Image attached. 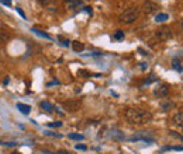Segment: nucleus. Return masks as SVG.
<instances>
[{
	"label": "nucleus",
	"instance_id": "obj_26",
	"mask_svg": "<svg viewBox=\"0 0 183 154\" xmlns=\"http://www.w3.org/2000/svg\"><path fill=\"white\" fill-rule=\"evenodd\" d=\"M171 150H176V151H183V146H175V147H171Z\"/></svg>",
	"mask_w": 183,
	"mask_h": 154
},
{
	"label": "nucleus",
	"instance_id": "obj_23",
	"mask_svg": "<svg viewBox=\"0 0 183 154\" xmlns=\"http://www.w3.org/2000/svg\"><path fill=\"white\" fill-rule=\"evenodd\" d=\"M156 80H158V79H156V77L154 76V74H151V76H149V79L147 80V84H151L152 81H156Z\"/></svg>",
	"mask_w": 183,
	"mask_h": 154
},
{
	"label": "nucleus",
	"instance_id": "obj_17",
	"mask_svg": "<svg viewBox=\"0 0 183 154\" xmlns=\"http://www.w3.org/2000/svg\"><path fill=\"white\" fill-rule=\"evenodd\" d=\"M80 4H82V0H69V2H68V6H69L70 8L78 7V6H80Z\"/></svg>",
	"mask_w": 183,
	"mask_h": 154
},
{
	"label": "nucleus",
	"instance_id": "obj_22",
	"mask_svg": "<svg viewBox=\"0 0 183 154\" xmlns=\"http://www.w3.org/2000/svg\"><path fill=\"white\" fill-rule=\"evenodd\" d=\"M49 127H61L62 126V122H52V123H48Z\"/></svg>",
	"mask_w": 183,
	"mask_h": 154
},
{
	"label": "nucleus",
	"instance_id": "obj_7",
	"mask_svg": "<svg viewBox=\"0 0 183 154\" xmlns=\"http://www.w3.org/2000/svg\"><path fill=\"white\" fill-rule=\"evenodd\" d=\"M144 10L148 14H151V13H155L156 10H158V6H156L155 3H152V2H145L144 3Z\"/></svg>",
	"mask_w": 183,
	"mask_h": 154
},
{
	"label": "nucleus",
	"instance_id": "obj_28",
	"mask_svg": "<svg viewBox=\"0 0 183 154\" xmlns=\"http://www.w3.org/2000/svg\"><path fill=\"white\" fill-rule=\"evenodd\" d=\"M39 3L42 4V6H48L51 3V0H39Z\"/></svg>",
	"mask_w": 183,
	"mask_h": 154
},
{
	"label": "nucleus",
	"instance_id": "obj_25",
	"mask_svg": "<svg viewBox=\"0 0 183 154\" xmlns=\"http://www.w3.org/2000/svg\"><path fill=\"white\" fill-rule=\"evenodd\" d=\"M86 149H87V147L85 146V144H76V150H86Z\"/></svg>",
	"mask_w": 183,
	"mask_h": 154
},
{
	"label": "nucleus",
	"instance_id": "obj_14",
	"mask_svg": "<svg viewBox=\"0 0 183 154\" xmlns=\"http://www.w3.org/2000/svg\"><path fill=\"white\" fill-rule=\"evenodd\" d=\"M39 105H41V108H42L44 111H47V112H52V111H54V105L51 104V102H48V101H42Z\"/></svg>",
	"mask_w": 183,
	"mask_h": 154
},
{
	"label": "nucleus",
	"instance_id": "obj_11",
	"mask_svg": "<svg viewBox=\"0 0 183 154\" xmlns=\"http://www.w3.org/2000/svg\"><path fill=\"white\" fill-rule=\"evenodd\" d=\"M166 20H169V15H168L166 13H158V14L155 15V21H156V23H165Z\"/></svg>",
	"mask_w": 183,
	"mask_h": 154
},
{
	"label": "nucleus",
	"instance_id": "obj_30",
	"mask_svg": "<svg viewBox=\"0 0 183 154\" xmlns=\"http://www.w3.org/2000/svg\"><path fill=\"white\" fill-rule=\"evenodd\" d=\"M3 3L6 4V6H10V4H12V0H3Z\"/></svg>",
	"mask_w": 183,
	"mask_h": 154
},
{
	"label": "nucleus",
	"instance_id": "obj_19",
	"mask_svg": "<svg viewBox=\"0 0 183 154\" xmlns=\"http://www.w3.org/2000/svg\"><path fill=\"white\" fill-rule=\"evenodd\" d=\"M78 74L82 77H90V72H87V70H85V69H79Z\"/></svg>",
	"mask_w": 183,
	"mask_h": 154
},
{
	"label": "nucleus",
	"instance_id": "obj_16",
	"mask_svg": "<svg viewBox=\"0 0 183 154\" xmlns=\"http://www.w3.org/2000/svg\"><path fill=\"white\" fill-rule=\"evenodd\" d=\"M124 37H125L124 31L118 30V31H116V32H114V35H113V39H117V41H121V39H124Z\"/></svg>",
	"mask_w": 183,
	"mask_h": 154
},
{
	"label": "nucleus",
	"instance_id": "obj_33",
	"mask_svg": "<svg viewBox=\"0 0 183 154\" xmlns=\"http://www.w3.org/2000/svg\"><path fill=\"white\" fill-rule=\"evenodd\" d=\"M3 83H4V84H8V77H6V79H4Z\"/></svg>",
	"mask_w": 183,
	"mask_h": 154
},
{
	"label": "nucleus",
	"instance_id": "obj_35",
	"mask_svg": "<svg viewBox=\"0 0 183 154\" xmlns=\"http://www.w3.org/2000/svg\"><path fill=\"white\" fill-rule=\"evenodd\" d=\"M182 28H183V20H182Z\"/></svg>",
	"mask_w": 183,
	"mask_h": 154
},
{
	"label": "nucleus",
	"instance_id": "obj_10",
	"mask_svg": "<svg viewBox=\"0 0 183 154\" xmlns=\"http://www.w3.org/2000/svg\"><path fill=\"white\" fill-rule=\"evenodd\" d=\"M17 108L20 109V112H23L24 115H28V114H30V109H31V107H30V105L21 104V102H19V104H17Z\"/></svg>",
	"mask_w": 183,
	"mask_h": 154
},
{
	"label": "nucleus",
	"instance_id": "obj_5",
	"mask_svg": "<svg viewBox=\"0 0 183 154\" xmlns=\"http://www.w3.org/2000/svg\"><path fill=\"white\" fill-rule=\"evenodd\" d=\"M79 107H80V101H78V100H75V101H65V102H63V108H65L66 111H69V112L78 111Z\"/></svg>",
	"mask_w": 183,
	"mask_h": 154
},
{
	"label": "nucleus",
	"instance_id": "obj_21",
	"mask_svg": "<svg viewBox=\"0 0 183 154\" xmlns=\"http://www.w3.org/2000/svg\"><path fill=\"white\" fill-rule=\"evenodd\" d=\"M32 31H34V32H37V34H38V35H41V37H44V38L51 39V37H49V35H48V34H45V32H41V31H39V30H32Z\"/></svg>",
	"mask_w": 183,
	"mask_h": 154
},
{
	"label": "nucleus",
	"instance_id": "obj_15",
	"mask_svg": "<svg viewBox=\"0 0 183 154\" xmlns=\"http://www.w3.org/2000/svg\"><path fill=\"white\" fill-rule=\"evenodd\" d=\"M8 38H10V35H8V32H6V31H0V43H2V45H4V43H7Z\"/></svg>",
	"mask_w": 183,
	"mask_h": 154
},
{
	"label": "nucleus",
	"instance_id": "obj_4",
	"mask_svg": "<svg viewBox=\"0 0 183 154\" xmlns=\"http://www.w3.org/2000/svg\"><path fill=\"white\" fill-rule=\"evenodd\" d=\"M154 94H155L158 98H164V97H166L168 94H169V85L165 84V83H162V84L158 85V87L155 88Z\"/></svg>",
	"mask_w": 183,
	"mask_h": 154
},
{
	"label": "nucleus",
	"instance_id": "obj_24",
	"mask_svg": "<svg viewBox=\"0 0 183 154\" xmlns=\"http://www.w3.org/2000/svg\"><path fill=\"white\" fill-rule=\"evenodd\" d=\"M45 135H48V136H54V137H62V136L59 135V133H54V132H45Z\"/></svg>",
	"mask_w": 183,
	"mask_h": 154
},
{
	"label": "nucleus",
	"instance_id": "obj_12",
	"mask_svg": "<svg viewBox=\"0 0 183 154\" xmlns=\"http://www.w3.org/2000/svg\"><path fill=\"white\" fill-rule=\"evenodd\" d=\"M173 122L183 127V112H178V114L173 116Z\"/></svg>",
	"mask_w": 183,
	"mask_h": 154
},
{
	"label": "nucleus",
	"instance_id": "obj_29",
	"mask_svg": "<svg viewBox=\"0 0 183 154\" xmlns=\"http://www.w3.org/2000/svg\"><path fill=\"white\" fill-rule=\"evenodd\" d=\"M56 154H70V153L66 150H61V151H56Z\"/></svg>",
	"mask_w": 183,
	"mask_h": 154
},
{
	"label": "nucleus",
	"instance_id": "obj_32",
	"mask_svg": "<svg viewBox=\"0 0 183 154\" xmlns=\"http://www.w3.org/2000/svg\"><path fill=\"white\" fill-rule=\"evenodd\" d=\"M141 65V69H147V65H145V63H140Z\"/></svg>",
	"mask_w": 183,
	"mask_h": 154
},
{
	"label": "nucleus",
	"instance_id": "obj_13",
	"mask_svg": "<svg viewBox=\"0 0 183 154\" xmlns=\"http://www.w3.org/2000/svg\"><path fill=\"white\" fill-rule=\"evenodd\" d=\"M72 48H73L75 52H82V50L85 49V45H83L82 42H79V41H73V42H72Z\"/></svg>",
	"mask_w": 183,
	"mask_h": 154
},
{
	"label": "nucleus",
	"instance_id": "obj_31",
	"mask_svg": "<svg viewBox=\"0 0 183 154\" xmlns=\"http://www.w3.org/2000/svg\"><path fill=\"white\" fill-rule=\"evenodd\" d=\"M85 10L87 13H90V14H92V7H85Z\"/></svg>",
	"mask_w": 183,
	"mask_h": 154
},
{
	"label": "nucleus",
	"instance_id": "obj_9",
	"mask_svg": "<svg viewBox=\"0 0 183 154\" xmlns=\"http://www.w3.org/2000/svg\"><path fill=\"white\" fill-rule=\"evenodd\" d=\"M172 67H173V70H176L178 73H182L183 72L182 62H180L179 59H173V60H172Z\"/></svg>",
	"mask_w": 183,
	"mask_h": 154
},
{
	"label": "nucleus",
	"instance_id": "obj_18",
	"mask_svg": "<svg viewBox=\"0 0 183 154\" xmlns=\"http://www.w3.org/2000/svg\"><path fill=\"white\" fill-rule=\"evenodd\" d=\"M68 137L73 139V140H83V139H85V136L80 135V133H70V135H68Z\"/></svg>",
	"mask_w": 183,
	"mask_h": 154
},
{
	"label": "nucleus",
	"instance_id": "obj_34",
	"mask_svg": "<svg viewBox=\"0 0 183 154\" xmlns=\"http://www.w3.org/2000/svg\"><path fill=\"white\" fill-rule=\"evenodd\" d=\"M63 45L68 46V45H69V41H66V39H65V41H63Z\"/></svg>",
	"mask_w": 183,
	"mask_h": 154
},
{
	"label": "nucleus",
	"instance_id": "obj_20",
	"mask_svg": "<svg viewBox=\"0 0 183 154\" xmlns=\"http://www.w3.org/2000/svg\"><path fill=\"white\" fill-rule=\"evenodd\" d=\"M169 135L173 136V137H176V139H180V140H183V136L179 135V133H176L175 130H169Z\"/></svg>",
	"mask_w": 183,
	"mask_h": 154
},
{
	"label": "nucleus",
	"instance_id": "obj_8",
	"mask_svg": "<svg viewBox=\"0 0 183 154\" xmlns=\"http://www.w3.org/2000/svg\"><path fill=\"white\" fill-rule=\"evenodd\" d=\"M161 108H162V109H164V111H169V109H171V108H173L175 107V102H173V101H171V100H162L161 101Z\"/></svg>",
	"mask_w": 183,
	"mask_h": 154
},
{
	"label": "nucleus",
	"instance_id": "obj_27",
	"mask_svg": "<svg viewBox=\"0 0 183 154\" xmlns=\"http://www.w3.org/2000/svg\"><path fill=\"white\" fill-rule=\"evenodd\" d=\"M17 13H19V14L21 15L23 18H25V14H24V11H23V10H21V8H20V7H17Z\"/></svg>",
	"mask_w": 183,
	"mask_h": 154
},
{
	"label": "nucleus",
	"instance_id": "obj_3",
	"mask_svg": "<svg viewBox=\"0 0 183 154\" xmlns=\"http://www.w3.org/2000/svg\"><path fill=\"white\" fill-rule=\"evenodd\" d=\"M130 142H145V143H154L155 142V137L151 135V133H147V132H141L140 135L131 136L128 139Z\"/></svg>",
	"mask_w": 183,
	"mask_h": 154
},
{
	"label": "nucleus",
	"instance_id": "obj_1",
	"mask_svg": "<svg viewBox=\"0 0 183 154\" xmlns=\"http://www.w3.org/2000/svg\"><path fill=\"white\" fill-rule=\"evenodd\" d=\"M125 119L135 126H142L152 120V114L141 108H128L125 111Z\"/></svg>",
	"mask_w": 183,
	"mask_h": 154
},
{
	"label": "nucleus",
	"instance_id": "obj_6",
	"mask_svg": "<svg viewBox=\"0 0 183 154\" xmlns=\"http://www.w3.org/2000/svg\"><path fill=\"white\" fill-rule=\"evenodd\" d=\"M156 37H158L159 39H162V41H166V39H169L172 37V31L168 27H162L161 30H158Z\"/></svg>",
	"mask_w": 183,
	"mask_h": 154
},
{
	"label": "nucleus",
	"instance_id": "obj_2",
	"mask_svg": "<svg viewBox=\"0 0 183 154\" xmlns=\"http://www.w3.org/2000/svg\"><path fill=\"white\" fill-rule=\"evenodd\" d=\"M140 17V10L137 7H133V8H127L124 11L120 14L118 20H120V23H124V24H133L134 21H137Z\"/></svg>",
	"mask_w": 183,
	"mask_h": 154
}]
</instances>
